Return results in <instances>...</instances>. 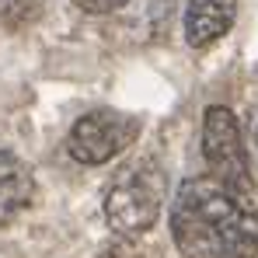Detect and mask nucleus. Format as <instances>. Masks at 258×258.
I'll list each match as a JSON object with an SVG mask.
<instances>
[{"mask_svg": "<svg viewBox=\"0 0 258 258\" xmlns=\"http://www.w3.org/2000/svg\"><path fill=\"white\" fill-rule=\"evenodd\" d=\"M81 11L87 14H112V11H119V7H126L129 0H74Z\"/></svg>", "mask_w": 258, "mask_h": 258, "instance_id": "nucleus-7", "label": "nucleus"}, {"mask_svg": "<svg viewBox=\"0 0 258 258\" xmlns=\"http://www.w3.org/2000/svg\"><path fill=\"white\" fill-rule=\"evenodd\" d=\"M203 157L210 164V178L220 181L223 188L237 192V196H251L255 181H251V164H248V150L241 143V126L234 119L230 108L210 105L203 115Z\"/></svg>", "mask_w": 258, "mask_h": 258, "instance_id": "nucleus-3", "label": "nucleus"}, {"mask_svg": "<svg viewBox=\"0 0 258 258\" xmlns=\"http://www.w3.org/2000/svg\"><path fill=\"white\" fill-rule=\"evenodd\" d=\"M164 203V178L154 161H136L115 174L105 192V216L122 234H143L157 223Z\"/></svg>", "mask_w": 258, "mask_h": 258, "instance_id": "nucleus-2", "label": "nucleus"}, {"mask_svg": "<svg viewBox=\"0 0 258 258\" xmlns=\"http://www.w3.org/2000/svg\"><path fill=\"white\" fill-rule=\"evenodd\" d=\"M237 0H188L185 7V39L192 49H206L230 32Z\"/></svg>", "mask_w": 258, "mask_h": 258, "instance_id": "nucleus-5", "label": "nucleus"}, {"mask_svg": "<svg viewBox=\"0 0 258 258\" xmlns=\"http://www.w3.org/2000/svg\"><path fill=\"white\" fill-rule=\"evenodd\" d=\"M181 258H258V210L213 178H188L171 203Z\"/></svg>", "mask_w": 258, "mask_h": 258, "instance_id": "nucleus-1", "label": "nucleus"}, {"mask_svg": "<svg viewBox=\"0 0 258 258\" xmlns=\"http://www.w3.org/2000/svg\"><path fill=\"white\" fill-rule=\"evenodd\" d=\"M140 136V119L112 108H94L81 115L70 129V157L81 164H108L115 154L133 147Z\"/></svg>", "mask_w": 258, "mask_h": 258, "instance_id": "nucleus-4", "label": "nucleus"}, {"mask_svg": "<svg viewBox=\"0 0 258 258\" xmlns=\"http://www.w3.org/2000/svg\"><path fill=\"white\" fill-rule=\"evenodd\" d=\"M32 196H35L32 168L18 154L0 150V227H7L18 213H25Z\"/></svg>", "mask_w": 258, "mask_h": 258, "instance_id": "nucleus-6", "label": "nucleus"}]
</instances>
